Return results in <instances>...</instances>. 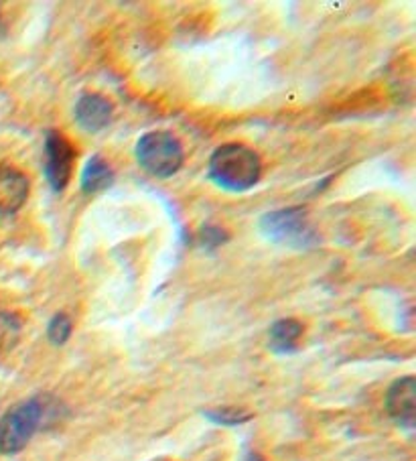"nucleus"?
Wrapping results in <instances>:
<instances>
[{
    "mask_svg": "<svg viewBox=\"0 0 416 461\" xmlns=\"http://www.w3.org/2000/svg\"><path fill=\"white\" fill-rule=\"evenodd\" d=\"M303 336V325L297 320H281L270 328V348L278 354L297 349Z\"/></svg>",
    "mask_w": 416,
    "mask_h": 461,
    "instance_id": "nucleus-9",
    "label": "nucleus"
},
{
    "mask_svg": "<svg viewBox=\"0 0 416 461\" xmlns=\"http://www.w3.org/2000/svg\"><path fill=\"white\" fill-rule=\"evenodd\" d=\"M202 236H203L205 246H218L222 242H226V232H223V230H220V228H215V226H207L202 232Z\"/></svg>",
    "mask_w": 416,
    "mask_h": 461,
    "instance_id": "nucleus-14",
    "label": "nucleus"
},
{
    "mask_svg": "<svg viewBox=\"0 0 416 461\" xmlns=\"http://www.w3.org/2000/svg\"><path fill=\"white\" fill-rule=\"evenodd\" d=\"M29 195V179L19 169L0 165V218L19 212Z\"/></svg>",
    "mask_w": 416,
    "mask_h": 461,
    "instance_id": "nucleus-7",
    "label": "nucleus"
},
{
    "mask_svg": "<svg viewBox=\"0 0 416 461\" xmlns=\"http://www.w3.org/2000/svg\"><path fill=\"white\" fill-rule=\"evenodd\" d=\"M112 118V104L100 94H84L76 104V121L86 131H102Z\"/></svg>",
    "mask_w": 416,
    "mask_h": 461,
    "instance_id": "nucleus-8",
    "label": "nucleus"
},
{
    "mask_svg": "<svg viewBox=\"0 0 416 461\" xmlns=\"http://www.w3.org/2000/svg\"><path fill=\"white\" fill-rule=\"evenodd\" d=\"M21 323L9 312H0V354L9 352L19 341Z\"/></svg>",
    "mask_w": 416,
    "mask_h": 461,
    "instance_id": "nucleus-11",
    "label": "nucleus"
},
{
    "mask_svg": "<svg viewBox=\"0 0 416 461\" xmlns=\"http://www.w3.org/2000/svg\"><path fill=\"white\" fill-rule=\"evenodd\" d=\"M136 158L155 177H171L181 169L183 149L171 132L153 131L136 142Z\"/></svg>",
    "mask_w": 416,
    "mask_h": 461,
    "instance_id": "nucleus-3",
    "label": "nucleus"
},
{
    "mask_svg": "<svg viewBox=\"0 0 416 461\" xmlns=\"http://www.w3.org/2000/svg\"><path fill=\"white\" fill-rule=\"evenodd\" d=\"M262 232L272 240L291 246H307L315 240V234L309 226L307 213L303 208L267 213L262 218Z\"/></svg>",
    "mask_w": 416,
    "mask_h": 461,
    "instance_id": "nucleus-4",
    "label": "nucleus"
},
{
    "mask_svg": "<svg viewBox=\"0 0 416 461\" xmlns=\"http://www.w3.org/2000/svg\"><path fill=\"white\" fill-rule=\"evenodd\" d=\"M260 157L244 145H222L213 150L210 161V175L220 187L228 192H246L260 179Z\"/></svg>",
    "mask_w": 416,
    "mask_h": 461,
    "instance_id": "nucleus-1",
    "label": "nucleus"
},
{
    "mask_svg": "<svg viewBox=\"0 0 416 461\" xmlns=\"http://www.w3.org/2000/svg\"><path fill=\"white\" fill-rule=\"evenodd\" d=\"M386 409L398 425L412 429L416 423V380L412 376L400 378L390 386Z\"/></svg>",
    "mask_w": 416,
    "mask_h": 461,
    "instance_id": "nucleus-6",
    "label": "nucleus"
},
{
    "mask_svg": "<svg viewBox=\"0 0 416 461\" xmlns=\"http://www.w3.org/2000/svg\"><path fill=\"white\" fill-rule=\"evenodd\" d=\"M207 417L213 419L215 423H222V425H240V423H244V420L250 419V415H246V412L238 411V409L210 411V412H207Z\"/></svg>",
    "mask_w": 416,
    "mask_h": 461,
    "instance_id": "nucleus-13",
    "label": "nucleus"
},
{
    "mask_svg": "<svg viewBox=\"0 0 416 461\" xmlns=\"http://www.w3.org/2000/svg\"><path fill=\"white\" fill-rule=\"evenodd\" d=\"M47 333H50V339L53 341L55 346H61L66 344L69 333H71V321L69 317L66 313H58L51 320L50 323V330H47Z\"/></svg>",
    "mask_w": 416,
    "mask_h": 461,
    "instance_id": "nucleus-12",
    "label": "nucleus"
},
{
    "mask_svg": "<svg viewBox=\"0 0 416 461\" xmlns=\"http://www.w3.org/2000/svg\"><path fill=\"white\" fill-rule=\"evenodd\" d=\"M76 150L61 132H47L45 139V175L55 192H63L74 171Z\"/></svg>",
    "mask_w": 416,
    "mask_h": 461,
    "instance_id": "nucleus-5",
    "label": "nucleus"
},
{
    "mask_svg": "<svg viewBox=\"0 0 416 461\" xmlns=\"http://www.w3.org/2000/svg\"><path fill=\"white\" fill-rule=\"evenodd\" d=\"M47 409L41 399H31L13 407L0 419V453L13 456L25 449L37 429L41 427Z\"/></svg>",
    "mask_w": 416,
    "mask_h": 461,
    "instance_id": "nucleus-2",
    "label": "nucleus"
},
{
    "mask_svg": "<svg viewBox=\"0 0 416 461\" xmlns=\"http://www.w3.org/2000/svg\"><path fill=\"white\" fill-rule=\"evenodd\" d=\"M112 181H114V173H112V167L106 161H104L100 155L92 157L90 161H87L84 173H82L84 192H87V194L102 192V189H106V187L112 185Z\"/></svg>",
    "mask_w": 416,
    "mask_h": 461,
    "instance_id": "nucleus-10",
    "label": "nucleus"
}]
</instances>
